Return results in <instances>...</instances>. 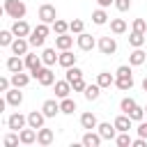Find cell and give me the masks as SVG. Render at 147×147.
<instances>
[{
	"label": "cell",
	"instance_id": "36",
	"mask_svg": "<svg viewBox=\"0 0 147 147\" xmlns=\"http://www.w3.org/2000/svg\"><path fill=\"white\" fill-rule=\"evenodd\" d=\"M136 106H138V103H136V99H131V96H124V99L119 101V110H122V113H126V115H129Z\"/></svg>",
	"mask_w": 147,
	"mask_h": 147
},
{
	"label": "cell",
	"instance_id": "14",
	"mask_svg": "<svg viewBox=\"0 0 147 147\" xmlns=\"http://www.w3.org/2000/svg\"><path fill=\"white\" fill-rule=\"evenodd\" d=\"M18 136H21V145H34L37 142V129H32V126L21 129Z\"/></svg>",
	"mask_w": 147,
	"mask_h": 147
},
{
	"label": "cell",
	"instance_id": "35",
	"mask_svg": "<svg viewBox=\"0 0 147 147\" xmlns=\"http://www.w3.org/2000/svg\"><path fill=\"white\" fill-rule=\"evenodd\" d=\"M21 142V136H18V131H11V133H7L5 138H2V145L5 147H16Z\"/></svg>",
	"mask_w": 147,
	"mask_h": 147
},
{
	"label": "cell",
	"instance_id": "11",
	"mask_svg": "<svg viewBox=\"0 0 147 147\" xmlns=\"http://www.w3.org/2000/svg\"><path fill=\"white\" fill-rule=\"evenodd\" d=\"M9 48H11V53H14V55H25V53H28V48H30V41H28V37H16V39H14V44H11Z\"/></svg>",
	"mask_w": 147,
	"mask_h": 147
},
{
	"label": "cell",
	"instance_id": "43",
	"mask_svg": "<svg viewBox=\"0 0 147 147\" xmlns=\"http://www.w3.org/2000/svg\"><path fill=\"white\" fill-rule=\"evenodd\" d=\"M129 117H131L133 122H142V117H145V108H142V106H136V108L129 113Z\"/></svg>",
	"mask_w": 147,
	"mask_h": 147
},
{
	"label": "cell",
	"instance_id": "44",
	"mask_svg": "<svg viewBox=\"0 0 147 147\" xmlns=\"http://www.w3.org/2000/svg\"><path fill=\"white\" fill-rule=\"evenodd\" d=\"M71 87H74V92H85L87 83H85V80H83V76H80V78H74V80H71Z\"/></svg>",
	"mask_w": 147,
	"mask_h": 147
},
{
	"label": "cell",
	"instance_id": "10",
	"mask_svg": "<svg viewBox=\"0 0 147 147\" xmlns=\"http://www.w3.org/2000/svg\"><path fill=\"white\" fill-rule=\"evenodd\" d=\"M11 32H14L16 37H30L32 28L28 25V21H25V18H18V21H14V23H11Z\"/></svg>",
	"mask_w": 147,
	"mask_h": 147
},
{
	"label": "cell",
	"instance_id": "48",
	"mask_svg": "<svg viewBox=\"0 0 147 147\" xmlns=\"http://www.w3.org/2000/svg\"><path fill=\"white\" fill-rule=\"evenodd\" d=\"M133 147H147V138H140V136H138V138L133 140Z\"/></svg>",
	"mask_w": 147,
	"mask_h": 147
},
{
	"label": "cell",
	"instance_id": "21",
	"mask_svg": "<svg viewBox=\"0 0 147 147\" xmlns=\"http://www.w3.org/2000/svg\"><path fill=\"white\" fill-rule=\"evenodd\" d=\"M76 60H78V55H74V53L67 48V51H62V53H60L57 64H60V67H64V69H69V67H74V64H76Z\"/></svg>",
	"mask_w": 147,
	"mask_h": 147
},
{
	"label": "cell",
	"instance_id": "29",
	"mask_svg": "<svg viewBox=\"0 0 147 147\" xmlns=\"http://www.w3.org/2000/svg\"><path fill=\"white\" fill-rule=\"evenodd\" d=\"M101 90H103V87H101L99 83H94V85H87L83 94H85V99H87V101H96V99H99V94H101Z\"/></svg>",
	"mask_w": 147,
	"mask_h": 147
},
{
	"label": "cell",
	"instance_id": "42",
	"mask_svg": "<svg viewBox=\"0 0 147 147\" xmlns=\"http://www.w3.org/2000/svg\"><path fill=\"white\" fill-rule=\"evenodd\" d=\"M80 76H83V69H80V67H76V64H74V67H69V69H67V80H69V83H71L74 78H80Z\"/></svg>",
	"mask_w": 147,
	"mask_h": 147
},
{
	"label": "cell",
	"instance_id": "19",
	"mask_svg": "<svg viewBox=\"0 0 147 147\" xmlns=\"http://www.w3.org/2000/svg\"><path fill=\"white\" fill-rule=\"evenodd\" d=\"M53 140H55V133H53L51 129H44V126H41V129L37 131V142H39L41 147H48Z\"/></svg>",
	"mask_w": 147,
	"mask_h": 147
},
{
	"label": "cell",
	"instance_id": "33",
	"mask_svg": "<svg viewBox=\"0 0 147 147\" xmlns=\"http://www.w3.org/2000/svg\"><path fill=\"white\" fill-rule=\"evenodd\" d=\"M115 142H117V147H131L133 145V138L129 136V131H119L117 138H115Z\"/></svg>",
	"mask_w": 147,
	"mask_h": 147
},
{
	"label": "cell",
	"instance_id": "30",
	"mask_svg": "<svg viewBox=\"0 0 147 147\" xmlns=\"http://www.w3.org/2000/svg\"><path fill=\"white\" fill-rule=\"evenodd\" d=\"M74 110H76V101L74 99H69V96L60 99V113L62 115H74Z\"/></svg>",
	"mask_w": 147,
	"mask_h": 147
},
{
	"label": "cell",
	"instance_id": "51",
	"mask_svg": "<svg viewBox=\"0 0 147 147\" xmlns=\"http://www.w3.org/2000/svg\"><path fill=\"white\" fill-rule=\"evenodd\" d=\"M145 115H147V106H145Z\"/></svg>",
	"mask_w": 147,
	"mask_h": 147
},
{
	"label": "cell",
	"instance_id": "1",
	"mask_svg": "<svg viewBox=\"0 0 147 147\" xmlns=\"http://www.w3.org/2000/svg\"><path fill=\"white\" fill-rule=\"evenodd\" d=\"M2 11H5L9 18L18 21V18H25L28 7H25V2H23V0H5V2H2Z\"/></svg>",
	"mask_w": 147,
	"mask_h": 147
},
{
	"label": "cell",
	"instance_id": "15",
	"mask_svg": "<svg viewBox=\"0 0 147 147\" xmlns=\"http://www.w3.org/2000/svg\"><path fill=\"white\" fill-rule=\"evenodd\" d=\"M145 60H147V53L142 48H133L129 53V64L131 67H140V64H145Z\"/></svg>",
	"mask_w": 147,
	"mask_h": 147
},
{
	"label": "cell",
	"instance_id": "26",
	"mask_svg": "<svg viewBox=\"0 0 147 147\" xmlns=\"http://www.w3.org/2000/svg\"><path fill=\"white\" fill-rule=\"evenodd\" d=\"M145 41H147V34H145V32H136V30H131V34H129V44H131L133 48H142Z\"/></svg>",
	"mask_w": 147,
	"mask_h": 147
},
{
	"label": "cell",
	"instance_id": "46",
	"mask_svg": "<svg viewBox=\"0 0 147 147\" xmlns=\"http://www.w3.org/2000/svg\"><path fill=\"white\" fill-rule=\"evenodd\" d=\"M115 76H133V74H131V64H122V67H117Z\"/></svg>",
	"mask_w": 147,
	"mask_h": 147
},
{
	"label": "cell",
	"instance_id": "31",
	"mask_svg": "<svg viewBox=\"0 0 147 147\" xmlns=\"http://www.w3.org/2000/svg\"><path fill=\"white\" fill-rule=\"evenodd\" d=\"M92 23H94V25H106V23H108V14H106L103 7H99V9L92 11Z\"/></svg>",
	"mask_w": 147,
	"mask_h": 147
},
{
	"label": "cell",
	"instance_id": "38",
	"mask_svg": "<svg viewBox=\"0 0 147 147\" xmlns=\"http://www.w3.org/2000/svg\"><path fill=\"white\" fill-rule=\"evenodd\" d=\"M53 32H55V34H64V32H69V23L62 21V18H57V21L53 23Z\"/></svg>",
	"mask_w": 147,
	"mask_h": 147
},
{
	"label": "cell",
	"instance_id": "34",
	"mask_svg": "<svg viewBox=\"0 0 147 147\" xmlns=\"http://www.w3.org/2000/svg\"><path fill=\"white\" fill-rule=\"evenodd\" d=\"M14 39H16V34L11 32V28L9 30H0V46H11Z\"/></svg>",
	"mask_w": 147,
	"mask_h": 147
},
{
	"label": "cell",
	"instance_id": "22",
	"mask_svg": "<svg viewBox=\"0 0 147 147\" xmlns=\"http://www.w3.org/2000/svg\"><path fill=\"white\" fill-rule=\"evenodd\" d=\"M115 126H117V131H131V126H133V119L126 115V113H122V115H117L115 117V122H113Z\"/></svg>",
	"mask_w": 147,
	"mask_h": 147
},
{
	"label": "cell",
	"instance_id": "5",
	"mask_svg": "<svg viewBox=\"0 0 147 147\" xmlns=\"http://www.w3.org/2000/svg\"><path fill=\"white\" fill-rule=\"evenodd\" d=\"M7 126H9L11 131H21V129H25V126H28V115L11 113V115L7 117Z\"/></svg>",
	"mask_w": 147,
	"mask_h": 147
},
{
	"label": "cell",
	"instance_id": "23",
	"mask_svg": "<svg viewBox=\"0 0 147 147\" xmlns=\"http://www.w3.org/2000/svg\"><path fill=\"white\" fill-rule=\"evenodd\" d=\"M30 78H32V74H23V71H18V74H11V87H25L28 83H30Z\"/></svg>",
	"mask_w": 147,
	"mask_h": 147
},
{
	"label": "cell",
	"instance_id": "37",
	"mask_svg": "<svg viewBox=\"0 0 147 147\" xmlns=\"http://www.w3.org/2000/svg\"><path fill=\"white\" fill-rule=\"evenodd\" d=\"M69 32H71V34H80V32H85V23H83L80 18H74V21L69 23Z\"/></svg>",
	"mask_w": 147,
	"mask_h": 147
},
{
	"label": "cell",
	"instance_id": "4",
	"mask_svg": "<svg viewBox=\"0 0 147 147\" xmlns=\"http://www.w3.org/2000/svg\"><path fill=\"white\" fill-rule=\"evenodd\" d=\"M96 48L101 51V55H115L117 53V41H115V37H101L99 39V44H96Z\"/></svg>",
	"mask_w": 147,
	"mask_h": 147
},
{
	"label": "cell",
	"instance_id": "20",
	"mask_svg": "<svg viewBox=\"0 0 147 147\" xmlns=\"http://www.w3.org/2000/svg\"><path fill=\"white\" fill-rule=\"evenodd\" d=\"M71 46H74V37H71L69 32L55 37V48H57V51H67V48H71Z\"/></svg>",
	"mask_w": 147,
	"mask_h": 147
},
{
	"label": "cell",
	"instance_id": "12",
	"mask_svg": "<svg viewBox=\"0 0 147 147\" xmlns=\"http://www.w3.org/2000/svg\"><path fill=\"white\" fill-rule=\"evenodd\" d=\"M44 122H46L44 110H32V113L28 115V126H32V129H37V131L44 126Z\"/></svg>",
	"mask_w": 147,
	"mask_h": 147
},
{
	"label": "cell",
	"instance_id": "45",
	"mask_svg": "<svg viewBox=\"0 0 147 147\" xmlns=\"http://www.w3.org/2000/svg\"><path fill=\"white\" fill-rule=\"evenodd\" d=\"M115 7H117V11H129L131 9V0H115Z\"/></svg>",
	"mask_w": 147,
	"mask_h": 147
},
{
	"label": "cell",
	"instance_id": "17",
	"mask_svg": "<svg viewBox=\"0 0 147 147\" xmlns=\"http://www.w3.org/2000/svg\"><path fill=\"white\" fill-rule=\"evenodd\" d=\"M69 92H74V87H71V83L64 78V80H55V96L57 99H64V96H69Z\"/></svg>",
	"mask_w": 147,
	"mask_h": 147
},
{
	"label": "cell",
	"instance_id": "9",
	"mask_svg": "<svg viewBox=\"0 0 147 147\" xmlns=\"http://www.w3.org/2000/svg\"><path fill=\"white\" fill-rule=\"evenodd\" d=\"M76 44H78V48H80V51H92V48H94L99 41H96L92 34H87V32H80V34L76 37Z\"/></svg>",
	"mask_w": 147,
	"mask_h": 147
},
{
	"label": "cell",
	"instance_id": "16",
	"mask_svg": "<svg viewBox=\"0 0 147 147\" xmlns=\"http://www.w3.org/2000/svg\"><path fill=\"white\" fill-rule=\"evenodd\" d=\"M23 69H25V60H21V55H11L7 60V71L9 74H18Z\"/></svg>",
	"mask_w": 147,
	"mask_h": 147
},
{
	"label": "cell",
	"instance_id": "47",
	"mask_svg": "<svg viewBox=\"0 0 147 147\" xmlns=\"http://www.w3.org/2000/svg\"><path fill=\"white\" fill-rule=\"evenodd\" d=\"M11 90V78H0V92H9Z\"/></svg>",
	"mask_w": 147,
	"mask_h": 147
},
{
	"label": "cell",
	"instance_id": "13",
	"mask_svg": "<svg viewBox=\"0 0 147 147\" xmlns=\"http://www.w3.org/2000/svg\"><path fill=\"white\" fill-rule=\"evenodd\" d=\"M80 126H83L85 131H94V129L99 126L96 115H94V113H83V115H80Z\"/></svg>",
	"mask_w": 147,
	"mask_h": 147
},
{
	"label": "cell",
	"instance_id": "41",
	"mask_svg": "<svg viewBox=\"0 0 147 147\" xmlns=\"http://www.w3.org/2000/svg\"><path fill=\"white\" fill-rule=\"evenodd\" d=\"M28 41H30V46H32V48H41V46H44V41H46V37H39V34H32V32H30Z\"/></svg>",
	"mask_w": 147,
	"mask_h": 147
},
{
	"label": "cell",
	"instance_id": "28",
	"mask_svg": "<svg viewBox=\"0 0 147 147\" xmlns=\"http://www.w3.org/2000/svg\"><path fill=\"white\" fill-rule=\"evenodd\" d=\"M96 83L106 90V87H110V85H115V74H110V71H101L99 76H96Z\"/></svg>",
	"mask_w": 147,
	"mask_h": 147
},
{
	"label": "cell",
	"instance_id": "6",
	"mask_svg": "<svg viewBox=\"0 0 147 147\" xmlns=\"http://www.w3.org/2000/svg\"><path fill=\"white\" fill-rule=\"evenodd\" d=\"M23 60H25V69H30V74L32 71H39L41 67H44V60H41V55H37V53H25L23 55Z\"/></svg>",
	"mask_w": 147,
	"mask_h": 147
},
{
	"label": "cell",
	"instance_id": "50",
	"mask_svg": "<svg viewBox=\"0 0 147 147\" xmlns=\"http://www.w3.org/2000/svg\"><path fill=\"white\" fill-rule=\"evenodd\" d=\"M142 90H145V92H147V78H145V80H142Z\"/></svg>",
	"mask_w": 147,
	"mask_h": 147
},
{
	"label": "cell",
	"instance_id": "8",
	"mask_svg": "<svg viewBox=\"0 0 147 147\" xmlns=\"http://www.w3.org/2000/svg\"><path fill=\"white\" fill-rule=\"evenodd\" d=\"M101 142H103V138L99 131H85L80 138V145H85V147H99Z\"/></svg>",
	"mask_w": 147,
	"mask_h": 147
},
{
	"label": "cell",
	"instance_id": "27",
	"mask_svg": "<svg viewBox=\"0 0 147 147\" xmlns=\"http://www.w3.org/2000/svg\"><path fill=\"white\" fill-rule=\"evenodd\" d=\"M41 60H44L46 67H53V64L60 60V55L55 53V48H44V51H41Z\"/></svg>",
	"mask_w": 147,
	"mask_h": 147
},
{
	"label": "cell",
	"instance_id": "3",
	"mask_svg": "<svg viewBox=\"0 0 147 147\" xmlns=\"http://www.w3.org/2000/svg\"><path fill=\"white\" fill-rule=\"evenodd\" d=\"M39 21H41V23H48V25H53V23L57 21V9H55V5H51V2H44V5L39 7Z\"/></svg>",
	"mask_w": 147,
	"mask_h": 147
},
{
	"label": "cell",
	"instance_id": "40",
	"mask_svg": "<svg viewBox=\"0 0 147 147\" xmlns=\"http://www.w3.org/2000/svg\"><path fill=\"white\" fill-rule=\"evenodd\" d=\"M131 30H136V32H145V34H147V21H145V18H133Z\"/></svg>",
	"mask_w": 147,
	"mask_h": 147
},
{
	"label": "cell",
	"instance_id": "25",
	"mask_svg": "<svg viewBox=\"0 0 147 147\" xmlns=\"http://www.w3.org/2000/svg\"><path fill=\"white\" fill-rule=\"evenodd\" d=\"M115 87L122 92H129L133 87V76H115Z\"/></svg>",
	"mask_w": 147,
	"mask_h": 147
},
{
	"label": "cell",
	"instance_id": "18",
	"mask_svg": "<svg viewBox=\"0 0 147 147\" xmlns=\"http://www.w3.org/2000/svg\"><path fill=\"white\" fill-rule=\"evenodd\" d=\"M18 90H21V87H11L9 92H5V99H7L9 106H16V108H18V106L23 103V92H18Z\"/></svg>",
	"mask_w": 147,
	"mask_h": 147
},
{
	"label": "cell",
	"instance_id": "24",
	"mask_svg": "<svg viewBox=\"0 0 147 147\" xmlns=\"http://www.w3.org/2000/svg\"><path fill=\"white\" fill-rule=\"evenodd\" d=\"M41 110H44V115H46V117H55V115L60 113V103H57L55 99H46V101H44V106H41Z\"/></svg>",
	"mask_w": 147,
	"mask_h": 147
},
{
	"label": "cell",
	"instance_id": "49",
	"mask_svg": "<svg viewBox=\"0 0 147 147\" xmlns=\"http://www.w3.org/2000/svg\"><path fill=\"white\" fill-rule=\"evenodd\" d=\"M96 5L106 9V7H110V5H115V0H96Z\"/></svg>",
	"mask_w": 147,
	"mask_h": 147
},
{
	"label": "cell",
	"instance_id": "39",
	"mask_svg": "<svg viewBox=\"0 0 147 147\" xmlns=\"http://www.w3.org/2000/svg\"><path fill=\"white\" fill-rule=\"evenodd\" d=\"M48 32H51V28H48V23H37L34 28H32V34H39V37H48Z\"/></svg>",
	"mask_w": 147,
	"mask_h": 147
},
{
	"label": "cell",
	"instance_id": "7",
	"mask_svg": "<svg viewBox=\"0 0 147 147\" xmlns=\"http://www.w3.org/2000/svg\"><path fill=\"white\" fill-rule=\"evenodd\" d=\"M96 131L101 133V138H103V140H115V138H117V133H119V131H117V126H115V124H110V122H101V124L96 126Z\"/></svg>",
	"mask_w": 147,
	"mask_h": 147
},
{
	"label": "cell",
	"instance_id": "32",
	"mask_svg": "<svg viewBox=\"0 0 147 147\" xmlns=\"http://www.w3.org/2000/svg\"><path fill=\"white\" fill-rule=\"evenodd\" d=\"M110 32L113 34H124L126 32V21L124 18H110Z\"/></svg>",
	"mask_w": 147,
	"mask_h": 147
},
{
	"label": "cell",
	"instance_id": "2",
	"mask_svg": "<svg viewBox=\"0 0 147 147\" xmlns=\"http://www.w3.org/2000/svg\"><path fill=\"white\" fill-rule=\"evenodd\" d=\"M32 78H37V83L41 87H48V85H55V74L51 71V67H41L39 71H32Z\"/></svg>",
	"mask_w": 147,
	"mask_h": 147
}]
</instances>
